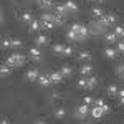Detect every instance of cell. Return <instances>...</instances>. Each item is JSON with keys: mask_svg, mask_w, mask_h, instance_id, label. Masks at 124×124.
<instances>
[{"mask_svg": "<svg viewBox=\"0 0 124 124\" xmlns=\"http://www.w3.org/2000/svg\"><path fill=\"white\" fill-rule=\"evenodd\" d=\"M53 116H55L56 119H63V117L66 116V109H65V108H55Z\"/></svg>", "mask_w": 124, "mask_h": 124, "instance_id": "5bb4252c", "label": "cell"}, {"mask_svg": "<svg viewBox=\"0 0 124 124\" xmlns=\"http://www.w3.org/2000/svg\"><path fill=\"white\" fill-rule=\"evenodd\" d=\"M117 51L124 53V40H117Z\"/></svg>", "mask_w": 124, "mask_h": 124, "instance_id": "d590c367", "label": "cell"}, {"mask_svg": "<svg viewBox=\"0 0 124 124\" xmlns=\"http://www.w3.org/2000/svg\"><path fill=\"white\" fill-rule=\"evenodd\" d=\"M78 60H79V61H89V60H91V53L86 51V50H81V51L78 53Z\"/></svg>", "mask_w": 124, "mask_h": 124, "instance_id": "4fadbf2b", "label": "cell"}, {"mask_svg": "<svg viewBox=\"0 0 124 124\" xmlns=\"http://www.w3.org/2000/svg\"><path fill=\"white\" fill-rule=\"evenodd\" d=\"M28 56L33 60V61H40L41 58H43V55H41V50H40L38 46H33L28 50Z\"/></svg>", "mask_w": 124, "mask_h": 124, "instance_id": "3957f363", "label": "cell"}, {"mask_svg": "<svg viewBox=\"0 0 124 124\" xmlns=\"http://www.w3.org/2000/svg\"><path fill=\"white\" fill-rule=\"evenodd\" d=\"M22 40H17V38H13L12 40V48H22Z\"/></svg>", "mask_w": 124, "mask_h": 124, "instance_id": "1f68e13d", "label": "cell"}, {"mask_svg": "<svg viewBox=\"0 0 124 124\" xmlns=\"http://www.w3.org/2000/svg\"><path fill=\"white\" fill-rule=\"evenodd\" d=\"M38 5L41 8H51V7H53V0H41Z\"/></svg>", "mask_w": 124, "mask_h": 124, "instance_id": "4316f807", "label": "cell"}, {"mask_svg": "<svg viewBox=\"0 0 124 124\" xmlns=\"http://www.w3.org/2000/svg\"><path fill=\"white\" fill-rule=\"evenodd\" d=\"M35 124H46V123H45V121H41V119H37V121H35Z\"/></svg>", "mask_w": 124, "mask_h": 124, "instance_id": "60d3db41", "label": "cell"}, {"mask_svg": "<svg viewBox=\"0 0 124 124\" xmlns=\"http://www.w3.org/2000/svg\"><path fill=\"white\" fill-rule=\"evenodd\" d=\"M8 66L12 68H18V66H23V63H25V56L23 55H20V53H13V55H10L7 58V61H5Z\"/></svg>", "mask_w": 124, "mask_h": 124, "instance_id": "6da1fadb", "label": "cell"}, {"mask_svg": "<svg viewBox=\"0 0 124 124\" xmlns=\"http://www.w3.org/2000/svg\"><path fill=\"white\" fill-rule=\"evenodd\" d=\"M73 50H75L73 46H65V51H63V55H65V56H71V55H73Z\"/></svg>", "mask_w": 124, "mask_h": 124, "instance_id": "d6a6232c", "label": "cell"}, {"mask_svg": "<svg viewBox=\"0 0 124 124\" xmlns=\"http://www.w3.org/2000/svg\"><path fill=\"white\" fill-rule=\"evenodd\" d=\"M50 78H51V83H55V85H58V83H61L63 81V75H61V71H53L51 75H50Z\"/></svg>", "mask_w": 124, "mask_h": 124, "instance_id": "9c48e42d", "label": "cell"}, {"mask_svg": "<svg viewBox=\"0 0 124 124\" xmlns=\"http://www.w3.org/2000/svg\"><path fill=\"white\" fill-rule=\"evenodd\" d=\"M96 85H98V79H96V76H88V86H86V89H94Z\"/></svg>", "mask_w": 124, "mask_h": 124, "instance_id": "2e32d148", "label": "cell"}, {"mask_svg": "<svg viewBox=\"0 0 124 124\" xmlns=\"http://www.w3.org/2000/svg\"><path fill=\"white\" fill-rule=\"evenodd\" d=\"M10 73H12V66H8L7 63H3L2 68H0V75H2V76H8Z\"/></svg>", "mask_w": 124, "mask_h": 124, "instance_id": "ac0fdd59", "label": "cell"}, {"mask_svg": "<svg viewBox=\"0 0 124 124\" xmlns=\"http://www.w3.org/2000/svg\"><path fill=\"white\" fill-rule=\"evenodd\" d=\"M41 28L51 30V28H55V23H53V22H41Z\"/></svg>", "mask_w": 124, "mask_h": 124, "instance_id": "4dcf8cb0", "label": "cell"}, {"mask_svg": "<svg viewBox=\"0 0 124 124\" xmlns=\"http://www.w3.org/2000/svg\"><path fill=\"white\" fill-rule=\"evenodd\" d=\"M117 73H119V76L124 79V63H121V65L117 66Z\"/></svg>", "mask_w": 124, "mask_h": 124, "instance_id": "74e56055", "label": "cell"}, {"mask_svg": "<svg viewBox=\"0 0 124 124\" xmlns=\"http://www.w3.org/2000/svg\"><path fill=\"white\" fill-rule=\"evenodd\" d=\"M123 31H124V27H123V25H117V27L114 28V33L117 35V37H121V35H123Z\"/></svg>", "mask_w": 124, "mask_h": 124, "instance_id": "e575fe53", "label": "cell"}, {"mask_svg": "<svg viewBox=\"0 0 124 124\" xmlns=\"http://www.w3.org/2000/svg\"><path fill=\"white\" fill-rule=\"evenodd\" d=\"M104 104H106L104 99H101V98H99V99H94V106H98V108H103Z\"/></svg>", "mask_w": 124, "mask_h": 124, "instance_id": "f35d334b", "label": "cell"}, {"mask_svg": "<svg viewBox=\"0 0 124 124\" xmlns=\"http://www.w3.org/2000/svg\"><path fill=\"white\" fill-rule=\"evenodd\" d=\"M91 13H93V17H96V18H101V17L104 15L103 8H99V7H93V8H91Z\"/></svg>", "mask_w": 124, "mask_h": 124, "instance_id": "d6986e66", "label": "cell"}, {"mask_svg": "<svg viewBox=\"0 0 124 124\" xmlns=\"http://www.w3.org/2000/svg\"><path fill=\"white\" fill-rule=\"evenodd\" d=\"M22 20H23V22H27V23H30V22L33 20V17H31V13H30V12H23V13H22Z\"/></svg>", "mask_w": 124, "mask_h": 124, "instance_id": "f546056e", "label": "cell"}, {"mask_svg": "<svg viewBox=\"0 0 124 124\" xmlns=\"http://www.w3.org/2000/svg\"><path fill=\"white\" fill-rule=\"evenodd\" d=\"M53 18H55V13H41L40 22H53Z\"/></svg>", "mask_w": 124, "mask_h": 124, "instance_id": "7402d4cb", "label": "cell"}, {"mask_svg": "<svg viewBox=\"0 0 124 124\" xmlns=\"http://www.w3.org/2000/svg\"><path fill=\"white\" fill-rule=\"evenodd\" d=\"M60 71H61V75H63L65 78H66V76H71V75H73V70H71L70 66H61V70H60Z\"/></svg>", "mask_w": 124, "mask_h": 124, "instance_id": "484cf974", "label": "cell"}, {"mask_svg": "<svg viewBox=\"0 0 124 124\" xmlns=\"http://www.w3.org/2000/svg\"><path fill=\"white\" fill-rule=\"evenodd\" d=\"M65 7H66L68 12H76L78 10V3L75 2V0H68V2H65Z\"/></svg>", "mask_w": 124, "mask_h": 124, "instance_id": "9a60e30c", "label": "cell"}, {"mask_svg": "<svg viewBox=\"0 0 124 124\" xmlns=\"http://www.w3.org/2000/svg\"><path fill=\"white\" fill-rule=\"evenodd\" d=\"M117 98H119V103L124 106V89H119V93H117Z\"/></svg>", "mask_w": 124, "mask_h": 124, "instance_id": "8d00e7d4", "label": "cell"}, {"mask_svg": "<svg viewBox=\"0 0 124 124\" xmlns=\"http://www.w3.org/2000/svg\"><path fill=\"white\" fill-rule=\"evenodd\" d=\"M108 93H109L111 96H114V94L119 93V88H117L116 85H109V86H108Z\"/></svg>", "mask_w": 124, "mask_h": 124, "instance_id": "83f0119b", "label": "cell"}, {"mask_svg": "<svg viewBox=\"0 0 124 124\" xmlns=\"http://www.w3.org/2000/svg\"><path fill=\"white\" fill-rule=\"evenodd\" d=\"M86 86H88V78H79L78 79V88H81V89H86Z\"/></svg>", "mask_w": 124, "mask_h": 124, "instance_id": "f1b7e54d", "label": "cell"}, {"mask_svg": "<svg viewBox=\"0 0 124 124\" xmlns=\"http://www.w3.org/2000/svg\"><path fill=\"white\" fill-rule=\"evenodd\" d=\"M91 2H98V3H101V2H104V0H91Z\"/></svg>", "mask_w": 124, "mask_h": 124, "instance_id": "7bdbcfd3", "label": "cell"}, {"mask_svg": "<svg viewBox=\"0 0 124 124\" xmlns=\"http://www.w3.org/2000/svg\"><path fill=\"white\" fill-rule=\"evenodd\" d=\"M123 124H124V123H123Z\"/></svg>", "mask_w": 124, "mask_h": 124, "instance_id": "bcb514c9", "label": "cell"}, {"mask_svg": "<svg viewBox=\"0 0 124 124\" xmlns=\"http://www.w3.org/2000/svg\"><path fill=\"white\" fill-rule=\"evenodd\" d=\"M103 114H104L103 108H98V106L93 104V108H91V116H93L94 119H99V117H103Z\"/></svg>", "mask_w": 124, "mask_h": 124, "instance_id": "ba28073f", "label": "cell"}, {"mask_svg": "<svg viewBox=\"0 0 124 124\" xmlns=\"http://www.w3.org/2000/svg\"><path fill=\"white\" fill-rule=\"evenodd\" d=\"M88 114H91V109H89V106L88 104H83L81 106H78V109H76V117H81V119H85Z\"/></svg>", "mask_w": 124, "mask_h": 124, "instance_id": "7a4b0ae2", "label": "cell"}, {"mask_svg": "<svg viewBox=\"0 0 124 124\" xmlns=\"http://www.w3.org/2000/svg\"><path fill=\"white\" fill-rule=\"evenodd\" d=\"M2 48H3V50H10V48H12V38L5 37V38L2 40Z\"/></svg>", "mask_w": 124, "mask_h": 124, "instance_id": "cb8c5ba5", "label": "cell"}, {"mask_svg": "<svg viewBox=\"0 0 124 124\" xmlns=\"http://www.w3.org/2000/svg\"><path fill=\"white\" fill-rule=\"evenodd\" d=\"M40 2H41V0H37V3H40Z\"/></svg>", "mask_w": 124, "mask_h": 124, "instance_id": "ee69618b", "label": "cell"}, {"mask_svg": "<svg viewBox=\"0 0 124 124\" xmlns=\"http://www.w3.org/2000/svg\"><path fill=\"white\" fill-rule=\"evenodd\" d=\"M86 124H91V123H86Z\"/></svg>", "mask_w": 124, "mask_h": 124, "instance_id": "f6af8a7d", "label": "cell"}, {"mask_svg": "<svg viewBox=\"0 0 124 124\" xmlns=\"http://www.w3.org/2000/svg\"><path fill=\"white\" fill-rule=\"evenodd\" d=\"M66 37H68V40H71V41H78V40H79L78 33H76V31H73L71 28H70V30L66 31Z\"/></svg>", "mask_w": 124, "mask_h": 124, "instance_id": "44dd1931", "label": "cell"}, {"mask_svg": "<svg viewBox=\"0 0 124 124\" xmlns=\"http://www.w3.org/2000/svg\"><path fill=\"white\" fill-rule=\"evenodd\" d=\"M53 23H55V27H60V25H63V23H65V17H61V15H56V13H55Z\"/></svg>", "mask_w": 124, "mask_h": 124, "instance_id": "d4e9b609", "label": "cell"}, {"mask_svg": "<svg viewBox=\"0 0 124 124\" xmlns=\"http://www.w3.org/2000/svg\"><path fill=\"white\" fill-rule=\"evenodd\" d=\"M55 13L56 15H61V17H65L68 13V10H66V7H65V3L61 5V3H58V5H55Z\"/></svg>", "mask_w": 124, "mask_h": 124, "instance_id": "7c38bea8", "label": "cell"}, {"mask_svg": "<svg viewBox=\"0 0 124 124\" xmlns=\"http://www.w3.org/2000/svg\"><path fill=\"white\" fill-rule=\"evenodd\" d=\"M0 124H8V121H7V119H2V123Z\"/></svg>", "mask_w": 124, "mask_h": 124, "instance_id": "b9f144b4", "label": "cell"}, {"mask_svg": "<svg viewBox=\"0 0 124 124\" xmlns=\"http://www.w3.org/2000/svg\"><path fill=\"white\" fill-rule=\"evenodd\" d=\"M83 103H85V104H94V99H93V98H91V96H85V98H83Z\"/></svg>", "mask_w": 124, "mask_h": 124, "instance_id": "836d02e7", "label": "cell"}, {"mask_svg": "<svg viewBox=\"0 0 124 124\" xmlns=\"http://www.w3.org/2000/svg\"><path fill=\"white\" fill-rule=\"evenodd\" d=\"M79 75H81V76H85V78L91 76V75H93V66H91L89 63H85L83 66L79 68Z\"/></svg>", "mask_w": 124, "mask_h": 124, "instance_id": "8992f818", "label": "cell"}, {"mask_svg": "<svg viewBox=\"0 0 124 124\" xmlns=\"http://www.w3.org/2000/svg\"><path fill=\"white\" fill-rule=\"evenodd\" d=\"M104 40L108 41V43H114V41H117V35H116L114 31H113V33H106Z\"/></svg>", "mask_w": 124, "mask_h": 124, "instance_id": "ffe728a7", "label": "cell"}, {"mask_svg": "<svg viewBox=\"0 0 124 124\" xmlns=\"http://www.w3.org/2000/svg\"><path fill=\"white\" fill-rule=\"evenodd\" d=\"M40 28H41V22H40V20H31V22L28 23L30 31H38Z\"/></svg>", "mask_w": 124, "mask_h": 124, "instance_id": "30bf717a", "label": "cell"}, {"mask_svg": "<svg viewBox=\"0 0 124 124\" xmlns=\"http://www.w3.org/2000/svg\"><path fill=\"white\" fill-rule=\"evenodd\" d=\"M38 85L43 86V88H48V86L51 85V78H50V75H40L38 78Z\"/></svg>", "mask_w": 124, "mask_h": 124, "instance_id": "52a82bcc", "label": "cell"}, {"mask_svg": "<svg viewBox=\"0 0 124 124\" xmlns=\"http://www.w3.org/2000/svg\"><path fill=\"white\" fill-rule=\"evenodd\" d=\"M38 78H40V73L37 68H31V70H28L25 73V79L27 81H38Z\"/></svg>", "mask_w": 124, "mask_h": 124, "instance_id": "277c9868", "label": "cell"}, {"mask_svg": "<svg viewBox=\"0 0 124 124\" xmlns=\"http://www.w3.org/2000/svg\"><path fill=\"white\" fill-rule=\"evenodd\" d=\"M51 50H53V53H55V55H63V51H65V45L56 43V45H53V46H51Z\"/></svg>", "mask_w": 124, "mask_h": 124, "instance_id": "e0dca14e", "label": "cell"}, {"mask_svg": "<svg viewBox=\"0 0 124 124\" xmlns=\"http://www.w3.org/2000/svg\"><path fill=\"white\" fill-rule=\"evenodd\" d=\"M35 41H37V45H38V46H45V45L48 43V38L45 37V35H40V37H37Z\"/></svg>", "mask_w": 124, "mask_h": 124, "instance_id": "603a6c76", "label": "cell"}, {"mask_svg": "<svg viewBox=\"0 0 124 124\" xmlns=\"http://www.w3.org/2000/svg\"><path fill=\"white\" fill-rule=\"evenodd\" d=\"M104 56L109 58V60H114L116 56H117V50H114V48H104Z\"/></svg>", "mask_w": 124, "mask_h": 124, "instance_id": "8fae6325", "label": "cell"}, {"mask_svg": "<svg viewBox=\"0 0 124 124\" xmlns=\"http://www.w3.org/2000/svg\"><path fill=\"white\" fill-rule=\"evenodd\" d=\"M114 22H116L114 15H103V17L99 18V23H101L103 27H109V25H113Z\"/></svg>", "mask_w": 124, "mask_h": 124, "instance_id": "5b68a950", "label": "cell"}, {"mask_svg": "<svg viewBox=\"0 0 124 124\" xmlns=\"http://www.w3.org/2000/svg\"><path fill=\"white\" fill-rule=\"evenodd\" d=\"M103 111H104V114H106V113H111V108H109L108 104H104V106H103Z\"/></svg>", "mask_w": 124, "mask_h": 124, "instance_id": "ab89813d", "label": "cell"}]
</instances>
